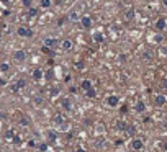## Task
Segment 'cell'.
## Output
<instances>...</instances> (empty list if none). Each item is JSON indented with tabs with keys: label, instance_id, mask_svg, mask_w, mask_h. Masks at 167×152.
I'll list each match as a JSON object with an SVG mask.
<instances>
[{
	"label": "cell",
	"instance_id": "cell-1",
	"mask_svg": "<svg viewBox=\"0 0 167 152\" xmlns=\"http://www.w3.org/2000/svg\"><path fill=\"white\" fill-rule=\"evenodd\" d=\"M16 33H18V36H21V38H31V36H33V30L28 28V26H20V28L16 30Z\"/></svg>",
	"mask_w": 167,
	"mask_h": 152
},
{
	"label": "cell",
	"instance_id": "cell-2",
	"mask_svg": "<svg viewBox=\"0 0 167 152\" xmlns=\"http://www.w3.org/2000/svg\"><path fill=\"white\" fill-rule=\"evenodd\" d=\"M167 103V95L166 93H157L156 96H154V105L156 107H164Z\"/></svg>",
	"mask_w": 167,
	"mask_h": 152
},
{
	"label": "cell",
	"instance_id": "cell-3",
	"mask_svg": "<svg viewBox=\"0 0 167 152\" xmlns=\"http://www.w3.org/2000/svg\"><path fill=\"white\" fill-rule=\"evenodd\" d=\"M131 149L134 152H141L142 149H144V142H142L141 139H133L131 141Z\"/></svg>",
	"mask_w": 167,
	"mask_h": 152
},
{
	"label": "cell",
	"instance_id": "cell-4",
	"mask_svg": "<svg viewBox=\"0 0 167 152\" xmlns=\"http://www.w3.org/2000/svg\"><path fill=\"white\" fill-rule=\"evenodd\" d=\"M118 103H120V98H118L117 95H108L106 96V105H108L110 108L118 107Z\"/></svg>",
	"mask_w": 167,
	"mask_h": 152
},
{
	"label": "cell",
	"instance_id": "cell-5",
	"mask_svg": "<svg viewBox=\"0 0 167 152\" xmlns=\"http://www.w3.org/2000/svg\"><path fill=\"white\" fill-rule=\"evenodd\" d=\"M92 18L89 15H82L80 16V25H82V28H85V30H89V28H92Z\"/></svg>",
	"mask_w": 167,
	"mask_h": 152
},
{
	"label": "cell",
	"instance_id": "cell-6",
	"mask_svg": "<svg viewBox=\"0 0 167 152\" xmlns=\"http://www.w3.org/2000/svg\"><path fill=\"white\" fill-rule=\"evenodd\" d=\"M154 28H157V31H164L167 28V20H166V18H159V20L156 21Z\"/></svg>",
	"mask_w": 167,
	"mask_h": 152
},
{
	"label": "cell",
	"instance_id": "cell-7",
	"mask_svg": "<svg viewBox=\"0 0 167 152\" xmlns=\"http://www.w3.org/2000/svg\"><path fill=\"white\" fill-rule=\"evenodd\" d=\"M25 85H26V80H25V79H20V80L16 82L15 85L12 87V90L15 92V93H18V92H20L21 88H25Z\"/></svg>",
	"mask_w": 167,
	"mask_h": 152
},
{
	"label": "cell",
	"instance_id": "cell-8",
	"mask_svg": "<svg viewBox=\"0 0 167 152\" xmlns=\"http://www.w3.org/2000/svg\"><path fill=\"white\" fill-rule=\"evenodd\" d=\"M13 59L18 62H23L26 59V52L25 51H15V54H13Z\"/></svg>",
	"mask_w": 167,
	"mask_h": 152
},
{
	"label": "cell",
	"instance_id": "cell-9",
	"mask_svg": "<svg viewBox=\"0 0 167 152\" xmlns=\"http://www.w3.org/2000/svg\"><path fill=\"white\" fill-rule=\"evenodd\" d=\"M61 105H62L64 110H67V111H71V110H72V103H71V100H69L67 96H64V98L61 100Z\"/></svg>",
	"mask_w": 167,
	"mask_h": 152
},
{
	"label": "cell",
	"instance_id": "cell-10",
	"mask_svg": "<svg viewBox=\"0 0 167 152\" xmlns=\"http://www.w3.org/2000/svg\"><path fill=\"white\" fill-rule=\"evenodd\" d=\"M43 44H44V48L51 49V48H54V46H56V39H54V38H44Z\"/></svg>",
	"mask_w": 167,
	"mask_h": 152
},
{
	"label": "cell",
	"instance_id": "cell-11",
	"mask_svg": "<svg viewBox=\"0 0 167 152\" xmlns=\"http://www.w3.org/2000/svg\"><path fill=\"white\" fill-rule=\"evenodd\" d=\"M92 39L95 41V43H103V41H105V36L102 35L100 31H95V33L92 35Z\"/></svg>",
	"mask_w": 167,
	"mask_h": 152
},
{
	"label": "cell",
	"instance_id": "cell-12",
	"mask_svg": "<svg viewBox=\"0 0 167 152\" xmlns=\"http://www.w3.org/2000/svg\"><path fill=\"white\" fill-rule=\"evenodd\" d=\"M80 87H82L85 92H89L90 88H93V87H92V80H89V79H84V80H82V83H80Z\"/></svg>",
	"mask_w": 167,
	"mask_h": 152
},
{
	"label": "cell",
	"instance_id": "cell-13",
	"mask_svg": "<svg viewBox=\"0 0 167 152\" xmlns=\"http://www.w3.org/2000/svg\"><path fill=\"white\" fill-rule=\"evenodd\" d=\"M72 46H74V43H72L71 39H64V41H62V44H61V48H62L64 51H71Z\"/></svg>",
	"mask_w": 167,
	"mask_h": 152
},
{
	"label": "cell",
	"instance_id": "cell-14",
	"mask_svg": "<svg viewBox=\"0 0 167 152\" xmlns=\"http://www.w3.org/2000/svg\"><path fill=\"white\" fill-rule=\"evenodd\" d=\"M134 111H138V113L146 111V105H144V101H138L136 105H134Z\"/></svg>",
	"mask_w": 167,
	"mask_h": 152
},
{
	"label": "cell",
	"instance_id": "cell-15",
	"mask_svg": "<svg viewBox=\"0 0 167 152\" xmlns=\"http://www.w3.org/2000/svg\"><path fill=\"white\" fill-rule=\"evenodd\" d=\"M33 79L35 80H41L43 79V71H41L40 67H36L35 71H33Z\"/></svg>",
	"mask_w": 167,
	"mask_h": 152
},
{
	"label": "cell",
	"instance_id": "cell-16",
	"mask_svg": "<svg viewBox=\"0 0 167 152\" xmlns=\"http://www.w3.org/2000/svg\"><path fill=\"white\" fill-rule=\"evenodd\" d=\"M118 129V131H126V128H128V123L126 121H123V119H120V121L117 123V126H115Z\"/></svg>",
	"mask_w": 167,
	"mask_h": 152
},
{
	"label": "cell",
	"instance_id": "cell-17",
	"mask_svg": "<svg viewBox=\"0 0 167 152\" xmlns=\"http://www.w3.org/2000/svg\"><path fill=\"white\" fill-rule=\"evenodd\" d=\"M69 20H71V21H79V20H80V15H79V13L74 10V12H71V13H69Z\"/></svg>",
	"mask_w": 167,
	"mask_h": 152
},
{
	"label": "cell",
	"instance_id": "cell-18",
	"mask_svg": "<svg viewBox=\"0 0 167 152\" xmlns=\"http://www.w3.org/2000/svg\"><path fill=\"white\" fill-rule=\"evenodd\" d=\"M64 119H66V118L61 116V115H56L54 116V123L57 124V126H62V124H64Z\"/></svg>",
	"mask_w": 167,
	"mask_h": 152
},
{
	"label": "cell",
	"instance_id": "cell-19",
	"mask_svg": "<svg viewBox=\"0 0 167 152\" xmlns=\"http://www.w3.org/2000/svg\"><path fill=\"white\" fill-rule=\"evenodd\" d=\"M152 41L159 44V43H162V41H164V36H162L161 33H156V35H152Z\"/></svg>",
	"mask_w": 167,
	"mask_h": 152
},
{
	"label": "cell",
	"instance_id": "cell-20",
	"mask_svg": "<svg viewBox=\"0 0 167 152\" xmlns=\"http://www.w3.org/2000/svg\"><path fill=\"white\" fill-rule=\"evenodd\" d=\"M128 134V136H133L134 132H136V129H134V126L133 124H128V128H126V131H125Z\"/></svg>",
	"mask_w": 167,
	"mask_h": 152
},
{
	"label": "cell",
	"instance_id": "cell-21",
	"mask_svg": "<svg viewBox=\"0 0 167 152\" xmlns=\"http://www.w3.org/2000/svg\"><path fill=\"white\" fill-rule=\"evenodd\" d=\"M0 71L2 72L10 71V64H8V62H2V64H0Z\"/></svg>",
	"mask_w": 167,
	"mask_h": 152
},
{
	"label": "cell",
	"instance_id": "cell-22",
	"mask_svg": "<svg viewBox=\"0 0 167 152\" xmlns=\"http://www.w3.org/2000/svg\"><path fill=\"white\" fill-rule=\"evenodd\" d=\"M85 95L89 96V98H95V95H97V93H95V90H93V88H90L89 92H85Z\"/></svg>",
	"mask_w": 167,
	"mask_h": 152
},
{
	"label": "cell",
	"instance_id": "cell-23",
	"mask_svg": "<svg viewBox=\"0 0 167 152\" xmlns=\"http://www.w3.org/2000/svg\"><path fill=\"white\" fill-rule=\"evenodd\" d=\"M41 7H43V8L51 7V0H41Z\"/></svg>",
	"mask_w": 167,
	"mask_h": 152
},
{
	"label": "cell",
	"instance_id": "cell-24",
	"mask_svg": "<svg viewBox=\"0 0 167 152\" xmlns=\"http://www.w3.org/2000/svg\"><path fill=\"white\" fill-rule=\"evenodd\" d=\"M28 13H30V16H38V13H40V12H38V8H30V12H28Z\"/></svg>",
	"mask_w": 167,
	"mask_h": 152
},
{
	"label": "cell",
	"instance_id": "cell-25",
	"mask_svg": "<svg viewBox=\"0 0 167 152\" xmlns=\"http://www.w3.org/2000/svg\"><path fill=\"white\" fill-rule=\"evenodd\" d=\"M133 13H134V12H133V8H130V10L126 12V15H125V16H126L128 20H131V18H133Z\"/></svg>",
	"mask_w": 167,
	"mask_h": 152
},
{
	"label": "cell",
	"instance_id": "cell-26",
	"mask_svg": "<svg viewBox=\"0 0 167 152\" xmlns=\"http://www.w3.org/2000/svg\"><path fill=\"white\" fill-rule=\"evenodd\" d=\"M48 137H49V141H54V139H56V132L49 131V132H48Z\"/></svg>",
	"mask_w": 167,
	"mask_h": 152
},
{
	"label": "cell",
	"instance_id": "cell-27",
	"mask_svg": "<svg viewBox=\"0 0 167 152\" xmlns=\"http://www.w3.org/2000/svg\"><path fill=\"white\" fill-rule=\"evenodd\" d=\"M7 139H15V134H13V131H7Z\"/></svg>",
	"mask_w": 167,
	"mask_h": 152
},
{
	"label": "cell",
	"instance_id": "cell-28",
	"mask_svg": "<svg viewBox=\"0 0 167 152\" xmlns=\"http://www.w3.org/2000/svg\"><path fill=\"white\" fill-rule=\"evenodd\" d=\"M51 92H52L51 95H52V96H56V95H57V93H59V88H57V87H54V88H52V90H51Z\"/></svg>",
	"mask_w": 167,
	"mask_h": 152
},
{
	"label": "cell",
	"instance_id": "cell-29",
	"mask_svg": "<svg viewBox=\"0 0 167 152\" xmlns=\"http://www.w3.org/2000/svg\"><path fill=\"white\" fill-rule=\"evenodd\" d=\"M46 149H48V144H40V151L41 152H44Z\"/></svg>",
	"mask_w": 167,
	"mask_h": 152
},
{
	"label": "cell",
	"instance_id": "cell-30",
	"mask_svg": "<svg viewBox=\"0 0 167 152\" xmlns=\"http://www.w3.org/2000/svg\"><path fill=\"white\" fill-rule=\"evenodd\" d=\"M23 5H25V7H30V8H31V0H23Z\"/></svg>",
	"mask_w": 167,
	"mask_h": 152
},
{
	"label": "cell",
	"instance_id": "cell-31",
	"mask_svg": "<svg viewBox=\"0 0 167 152\" xmlns=\"http://www.w3.org/2000/svg\"><path fill=\"white\" fill-rule=\"evenodd\" d=\"M28 146H30V147H36V142L31 139V141H28Z\"/></svg>",
	"mask_w": 167,
	"mask_h": 152
},
{
	"label": "cell",
	"instance_id": "cell-32",
	"mask_svg": "<svg viewBox=\"0 0 167 152\" xmlns=\"http://www.w3.org/2000/svg\"><path fill=\"white\" fill-rule=\"evenodd\" d=\"M20 124H21V126H28V121H26V119H21Z\"/></svg>",
	"mask_w": 167,
	"mask_h": 152
},
{
	"label": "cell",
	"instance_id": "cell-33",
	"mask_svg": "<svg viewBox=\"0 0 167 152\" xmlns=\"http://www.w3.org/2000/svg\"><path fill=\"white\" fill-rule=\"evenodd\" d=\"M69 92H71V93H76V92H77V87H71V88H69Z\"/></svg>",
	"mask_w": 167,
	"mask_h": 152
},
{
	"label": "cell",
	"instance_id": "cell-34",
	"mask_svg": "<svg viewBox=\"0 0 167 152\" xmlns=\"http://www.w3.org/2000/svg\"><path fill=\"white\" fill-rule=\"evenodd\" d=\"M162 149H164V151H167V141L162 142Z\"/></svg>",
	"mask_w": 167,
	"mask_h": 152
},
{
	"label": "cell",
	"instance_id": "cell-35",
	"mask_svg": "<svg viewBox=\"0 0 167 152\" xmlns=\"http://www.w3.org/2000/svg\"><path fill=\"white\" fill-rule=\"evenodd\" d=\"M162 87H164V88H167V79H164V80H162Z\"/></svg>",
	"mask_w": 167,
	"mask_h": 152
},
{
	"label": "cell",
	"instance_id": "cell-36",
	"mask_svg": "<svg viewBox=\"0 0 167 152\" xmlns=\"http://www.w3.org/2000/svg\"><path fill=\"white\" fill-rule=\"evenodd\" d=\"M0 2H3V3H8V2H10V0H0Z\"/></svg>",
	"mask_w": 167,
	"mask_h": 152
},
{
	"label": "cell",
	"instance_id": "cell-37",
	"mask_svg": "<svg viewBox=\"0 0 167 152\" xmlns=\"http://www.w3.org/2000/svg\"><path fill=\"white\" fill-rule=\"evenodd\" d=\"M162 3H164V5L167 7V0H162Z\"/></svg>",
	"mask_w": 167,
	"mask_h": 152
}]
</instances>
